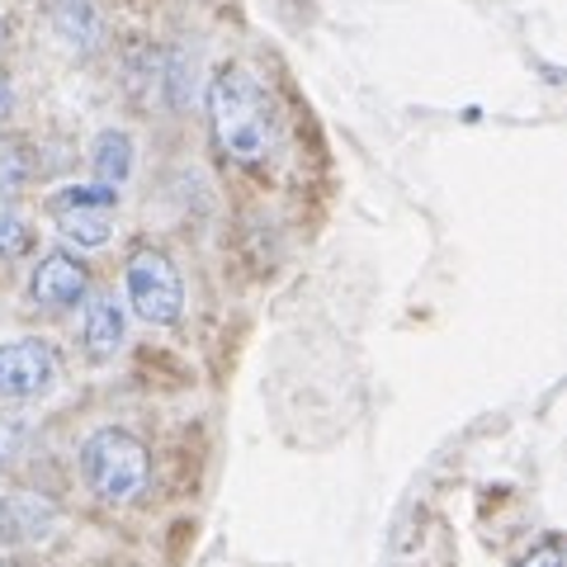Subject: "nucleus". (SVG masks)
I'll use <instances>...</instances> for the list:
<instances>
[{
  "label": "nucleus",
  "mask_w": 567,
  "mask_h": 567,
  "mask_svg": "<svg viewBox=\"0 0 567 567\" xmlns=\"http://www.w3.org/2000/svg\"><path fill=\"white\" fill-rule=\"evenodd\" d=\"M48 218L58 223V233L66 241L85 246V251H95V246H104L114 237V213H118V189L114 185H62L52 189L48 199Z\"/></svg>",
  "instance_id": "obj_4"
},
{
  "label": "nucleus",
  "mask_w": 567,
  "mask_h": 567,
  "mask_svg": "<svg viewBox=\"0 0 567 567\" xmlns=\"http://www.w3.org/2000/svg\"><path fill=\"white\" fill-rule=\"evenodd\" d=\"M0 43H6V14H0Z\"/></svg>",
  "instance_id": "obj_15"
},
{
  "label": "nucleus",
  "mask_w": 567,
  "mask_h": 567,
  "mask_svg": "<svg viewBox=\"0 0 567 567\" xmlns=\"http://www.w3.org/2000/svg\"><path fill=\"white\" fill-rule=\"evenodd\" d=\"M10 110H14V91H10V81L0 76V123L10 118Z\"/></svg>",
  "instance_id": "obj_14"
},
{
  "label": "nucleus",
  "mask_w": 567,
  "mask_h": 567,
  "mask_svg": "<svg viewBox=\"0 0 567 567\" xmlns=\"http://www.w3.org/2000/svg\"><path fill=\"white\" fill-rule=\"evenodd\" d=\"M208 123L213 142L223 156H233L241 166H260L275 152V110L270 95L251 66L227 62L213 71L208 81Z\"/></svg>",
  "instance_id": "obj_1"
},
{
  "label": "nucleus",
  "mask_w": 567,
  "mask_h": 567,
  "mask_svg": "<svg viewBox=\"0 0 567 567\" xmlns=\"http://www.w3.org/2000/svg\"><path fill=\"white\" fill-rule=\"evenodd\" d=\"M58 383V354L39 336H20V341L0 346V402H29L52 393Z\"/></svg>",
  "instance_id": "obj_5"
},
{
  "label": "nucleus",
  "mask_w": 567,
  "mask_h": 567,
  "mask_svg": "<svg viewBox=\"0 0 567 567\" xmlns=\"http://www.w3.org/2000/svg\"><path fill=\"white\" fill-rule=\"evenodd\" d=\"M91 171L100 185H128L133 175V137L123 128H100L91 142Z\"/></svg>",
  "instance_id": "obj_10"
},
{
  "label": "nucleus",
  "mask_w": 567,
  "mask_h": 567,
  "mask_svg": "<svg viewBox=\"0 0 567 567\" xmlns=\"http://www.w3.org/2000/svg\"><path fill=\"white\" fill-rule=\"evenodd\" d=\"M62 511L48 502L39 492H10L0 496V548H14V544H43L52 539Z\"/></svg>",
  "instance_id": "obj_7"
},
{
  "label": "nucleus",
  "mask_w": 567,
  "mask_h": 567,
  "mask_svg": "<svg viewBox=\"0 0 567 567\" xmlns=\"http://www.w3.org/2000/svg\"><path fill=\"white\" fill-rule=\"evenodd\" d=\"M20 251H29V223L20 218V208L0 194V256H20Z\"/></svg>",
  "instance_id": "obj_12"
},
{
  "label": "nucleus",
  "mask_w": 567,
  "mask_h": 567,
  "mask_svg": "<svg viewBox=\"0 0 567 567\" xmlns=\"http://www.w3.org/2000/svg\"><path fill=\"white\" fill-rule=\"evenodd\" d=\"M520 567H563V539L548 535L539 548H529V554L520 558Z\"/></svg>",
  "instance_id": "obj_13"
},
{
  "label": "nucleus",
  "mask_w": 567,
  "mask_h": 567,
  "mask_svg": "<svg viewBox=\"0 0 567 567\" xmlns=\"http://www.w3.org/2000/svg\"><path fill=\"white\" fill-rule=\"evenodd\" d=\"M33 445V425L14 421V416H0V468H14Z\"/></svg>",
  "instance_id": "obj_11"
},
{
  "label": "nucleus",
  "mask_w": 567,
  "mask_h": 567,
  "mask_svg": "<svg viewBox=\"0 0 567 567\" xmlns=\"http://www.w3.org/2000/svg\"><path fill=\"white\" fill-rule=\"evenodd\" d=\"M128 341V312L114 293H95L91 303H85V317H81V346L91 354L95 364H110L114 354L123 350Z\"/></svg>",
  "instance_id": "obj_8"
},
{
  "label": "nucleus",
  "mask_w": 567,
  "mask_h": 567,
  "mask_svg": "<svg viewBox=\"0 0 567 567\" xmlns=\"http://www.w3.org/2000/svg\"><path fill=\"white\" fill-rule=\"evenodd\" d=\"M81 477L104 506H128L152 483V454L123 425H100L81 445Z\"/></svg>",
  "instance_id": "obj_2"
},
{
  "label": "nucleus",
  "mask_w": 567,
  "mask_h": 567,
  "mask_svg": "<svg viewBox=\"0 0 567 567\" xmlns=\"http://www.w3.org/2000/svg\"><path fill=\"white\" fill-rule=\"evenodd\" d=\"M52 33H58L71 52H95L104 39V20H100L95 0H58V6H52Z\"/></svg>",
  "instance_id": "obj_9"
},
{
  "label": "nucleus",
  "mask_w": 567,
  "mask_h": 567,
  "mask_svg": "<svg viewBox=\"0 0 567 567\" xmlns=\"http://www.w3.org/2000/svg\"><path fill=\"white\" fill-rule=\"evenodd\" d=\"M123 289H128V303L147 327H175L185 312V279L175 270V260L156 246H142L128 256V270H123Z\"/></svg>",
  "instance_id": "obj_3"
},
{
  "label": "nucleus",
  "mask_w": 567,
  "mask_h": 567,
  "mask_svg": "<svg viewBox=\"0 0 567 567\" xmlns=\"http://www.w3.org/2000/svg\"><path fill=\"white\" fill-rule=\"evenodd\" d=\"M85 293H91V270H85V260L71 256V251H48L29 275V298L48 312L76 308Z\"/></svg>",
  "instance_id": "obj_6"
},
{
  "label": "nucleus",
  "mask_w": 567,
  "mask_h": 567,
  "mask_svg": "<svg viewBox=\"0 0 567 567\" xmlns=\"http://www.w3.org/2000/svg\"><path fill=\"white\" fill-rule=\"evenodd\" d=\"M6 567H10V563H6Z\"/></svg>",
  "instance_id": "obj_16"
}]
</instances>
